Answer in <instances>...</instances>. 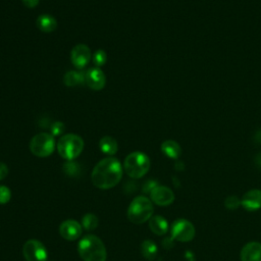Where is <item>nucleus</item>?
Here are the masks:
<instances>
[{
	"instance_id": "1",
	"label": "nucleus",
	"mask_w": 261,
	"mask_h": 261,
	"mask_svg": "<svg viewBox=\"0 0 261 261\" xmlns=\"http://www.w3.org/2000/svg\"><path fill=\"white\" fill-rule=\"evenodd\" d=\"M123 167L118 159L107 157L100 160L94 167L91 179L93 185L102 190H108L115 187L122 177Z\"/></svg>"
},
{
	"instance_id": "2",
	"label": "nucleus",
	"mask_w": 261,
	"mask_h": 261,
	"mask_svg": "<svg viewBox=\"0 0 261 261\" xmlns=\"http://www.w3.org/2000/svg\"><path fill=\"white\" fill-rule=\"evenodd\" d=\"M77 251L84 261H106V249L96 236H85L79 243Z\"/></svg>"
},
{
	"instance_id": "3",
	"label": "nucleus",
	"mask_w": 261,
	"mask_h": 261,
	"mask_svg": "<svg viewBox=\"0 0 261 261\" xmlns=\"http://www.w3.org/2000/svg\"><path fill=\"white\" fill-rule=\"evenodd\" d=\"M149 157L140 151H135L128 154L123 162V169L125 173L132 178H141L150 169Z\"/></svg>"
},
{
	"instance_id": "4",
	"label": "nucleus",
	"mask_w": 261,
	"mask_h": 261,
	"mask_svg": "<svg viewBox=\"0 0 261 261\" xmlns=\"http://www.w3.org/2000/svg\"><path fill=\"white\" fill-rule=\"evenodd\" d=\"M126 214L128 220L136 224L149 220L153 214V205L151 200L145 196L136 197L130 202Z\"/></svg>"
},
{
	"instance_id": "5",
	"label": "nucleus",
	"mask_w": 261,
	"mask_h": 261,
	"mask_svg": "<svg viewBox=\"0 0 261 261\" xmlns=\"http://www.w3.org/2000/svg\"><path fill=\"white\" fill-rule=\"evenodd\" d=\"M84 140L75 134L63 135L57 143L59 155L66 160L75 159L84 149Z\"/></svg>"
},
{
	"instance_id": "6",
	"label": "nucleus",
	"mask_w": 261,
	"mask_h": 261,
	"mask_svg": "<svg viewBox=\"0 0 261 261\" xmlns=\"http://www.w3.org/2000/svg\"><path fill=\"white\" fill-rule=\"evenodd\" d=\"M55 149L54 136L49 133H40L30 142V150L37 157H48Z\"/></svg>"
},
{
	"instance_id": "7",
	"label": "nucleus",
	"mask_w": 261,
	"mask_h": 261,
	"mask_svg": "<svg viewBox=\"0 0 261 261\" xmlns=\"http://www.w3.org/2000/svg\"><path fill=\"white\" fill-rule=\"evenodd\" d=\"M195 227L187 219H176L171 225V237L178 242H190L195 237Z\"/></svg>"
},
{
	"instance_id": "8",
	"label": "nucleus",
	"mask_w": 261,
	"mask_h": 261,
	"mask_svg": "<svg viewBox=\"0 0 261 261\" xmlns=\"http://www.w3.org/2000/svg\"><path fill=\"white\" fill-rule=\"evenodd\" d=\"M22 254L27 261H46L47 250L44 245L37 240H29L22 247Z\"/></svg>"
},
{
	"instance_id": "9",
	"label": "nucleus",
	"mask_w": 261,
	"mask_h": 261,
	"mask_svg": "<svg viewBox=\"0 0 261 261\" xmlns=\"http://www.w3.org/2000/svg\"><path fill=\"white\" fill-rule=\"evenodd\" d=\"M91 57V50L85 44L75 45L70 52L71 63L79 69L84 68L90 62Z\"/></svg>"
},
{
	"instance_id": "10",
	"label": "nucleus",
	"mask_w": 261,
	"mask_h": 261,
	"mask_svg": "<svg viewBox=\"0 0 261 261\" xmlns=\"http://www.w3.org/2000/svg\"><path fill=\"white\" fill-rule=\"evenodd\" d=\"M85 82L87 86L95 91L102 90L106 83V77L100 67H92L86 71Z\"/></svg>"
},
{
	"instance_id": "11",
	"label": "nucleus",
	"mask_w": 261,
	"mask_h": 261,
	"mask_svg": "<svg viewBox=\"0 0 261 261\" xmlns=\"http://www.w3.org/2000/svg\"><path fill=\"white\" fill-rule=\"evenodd\" d=\"M83 226L73 219L64 220L59 226L60 236L67 241H75L82 234Z\"/></svg>"
},
{
	"instance_id": "12",
	"label": "nucleus",
	"mask_w": 261,
	"mask_h": 261,
	"mask_svg": "<svg viewBox=\"0 0 261 261\" xmlns=\"http://www.w3.org/2000/svg\"><path fill=\"white\" fill-rule=\"evenodd\" d=\"M151 200L159 206H168L174 201L173 192L164 186H156L151 192Z\"/></svg>"
},
{
	"instance_id": "13",
	"label": "nucleus",
	"mask_w": 261,
	"mask_h": 261,
	"mask_svg": "<svg viewBox=\"0 0 261 261\" xmlns=\"http://www.w3.org/2000/svg\"><path fill=\"white\" fill-rule=\"evenodd\" d=\"M241 205L248 211H255L261 208V190H250L241 199Z\"/></svg>"
},
{
	"instance_id": "14",
	"label": "nucleus",
	"mask_w": 261,
	"mask_h": 261,
	"mask_svg": "<svg viewBox=\"0 0 261 261\" xmlns=\"http://www.w3.org/2000/svg\"><path fill=\"white\" fill-rule=\"evenodd\" d=\"M241 261H261V243L250 242L241 251Z\"/></svg>"
},
{
	"instance_id": "15",
	"label": "nucleus",
	"mask_w": 261,
	"mask_h": 261,
	"mask_svg": "<svg viewBox=\"0 0 261 261\" xmlns=\"http://www.w3.org/2000/svg\"><path fill=\"white\" fill-rule=\"evenodd\" d=\"M36 25L44 33H51L56 30L57 21L56 18L50 14H41L37 17Z\"/></svg>"
},
{
	"instance_id": "16",
	"label": "nucleus",
	"mask_w": 261,
	"mask_h": 261,
	"mask_svg": "<svg viewBox=\"0 0 261 261\" xmlns=\"http://www.w3.org/2000/svg\"><path fill=\"white\" fill-rule=\"evenodd\" d=\"M149 227L157 236H163L168 230V223L162 216L155 215L149 219Z\"/></svg>"
},
{
	"instance_id": "17",
	"label": "nucleus",
	"mask_w": 261,
	"mask_h": 261,
	"mask_svg": "<svg viewBox=\"0 0 261 261\" xmlns=\"http://www.w3.org/2000/svg\"><path fill=\"white\" fill-rule=\"evenodd\" d=\"M162 153L171 159H177L181 153L180 146L173 140H166L161 144Z\"/></svg>"
},
{
	"instance_id": "18",
	"label": "nucleus",
	"mask_w": 261,
	"mask_h": 261,
	"mask_svg": "<svg viewBox=\"0 0 261 261\" xmlns=\"http://www.w3.org/2000/svg\"><path fill=\"white\" fill-rule=\"evenodd\" d=\"M100 150L107 155H114L118 150V145L115 139L110 136H104L99 141Z\"/></svg>"
},
{
	"instance_id": "19",
	"label": "nucleus",
	"mask_w": 261,
	"mask_h": 261,
	"mask_svg": "<svg viewBox=\"0 0 261 261\" xmlns=\"http://www.w3.org/2000/svg\"><path fill=\"white\" fill-rule=\"evenodd\" d=\"M157 251H158V248H157L156 244L151 240H146L141 245L142 255L147 260H150V261L154 260L155 257L157 256Z\"/></svg>"
},
{
	"instance_id": "20",
	"label": "nucleus",
	"mask_w": 261,
	"mask_h": 261,
	"mask_svg": "<svg viewBox=\"0 0 261 261\" xmlns=\"http://www.w3.org/2000/svg\"><path fill=\"white\" fill-rule=\"evenodd\" d=\"M85 80V75L76 70H69L63 76V83L67 87H75L83 83Z\"/></svg>"
},
{
	"instance_id": "21",
	"label": "nucleus",
	"mask_w": 261,
	"mask_h": 261,
	"mask_svg": "<svg viewBox=\"0 0 261 261\" xmlns=\"http://www.w3.org/2000/svg\"><path fill=\"white\" fill-rule=\"evenodd\" d=\"M98 225V217L93 213H87L82 218V226L86 230H93Z\"/></svg>"
},
{
	"instance_id": "22",
	"label": "nucleus",
	"mask_w": 261,
	"mask_h": 261,
	"mask_svg": "<svg viewBox=\"0 0 261 261\" xmlns=\"http://www.w3.org/2000/svg\"><path fill=\"white\" fill-rule=\"evenodd\" d=\"M106 60H107V54L102 49L97 50L93 55V61H94V64L96 65V67H100V66L104 65L106 63Z\"/></svg>"
},
{
	"instance_id": "23",
	"label": "nucleus",
	"mask_w": 261,
	"mask_h": 261,
	"mask_svg": "<svg viewBox=\"0 0 261 261\" xmlns=\"http://www.w3.org/2000/svg\"><path fill=\"white\" fill-rule=\"evenodd\" d=\"M224 204L227 209L233 210V209H237L239 206H241V200L237 196H228L225 199Z\"/></svg>"
},
{
	"instance_id": "24",
	"label": "nucleus",
	"mask_w": 261,
	"mask_h": 261,
	"mask_svg": "<svg viewBox=\"0 0 261 261\" xmlns=\"http://www.w3.org/2000/svg\"><path fill=\"white\" fill-rule=\"evenodd\" d=\"M11 198V192L6 186H0V204H6Z\"/></svg>"
},
{
	"instance_id": "25",
	"label": "nucleus",
	"mask_w": 261,
	"mask_h": 261,
	"mask_svg": "<svg viewBox=\"0 0 261 261\" xmlns=\"http://www.w3.org/2000/svg\"><path fill=\"white\" fill-rule=\"evenodd\" d=\"M50 129H51V135H53V136H59V135H61V134L63 133V130H64V124H63L62 122H60V121H55V122L51 125Z\"/></svg>"
},
{
	"instance_id": "26",
	"label": "nucleus",
	"mask_w": 261,
	"mask_h": 261,
	"mask_svg": "<svg viewBox=\"0 0 261 261\" xmlns=\"http://www.w3.org/2000/svg\"><path fill=\"white\" fill-rule=\"evenodd\" d=\"M7 174H8V168H7L6 164L0 162V180L5 178Z\"/></svg>"
},
{
	"instance_id": "27",
	"label": "nucleus",
	"mask_w": 261,
	"mask_h": 261,
	"mask_svg": "<svg viewBox=\"0 0 261 261\" xmlns=\"http://www.w3.org/2000/svg\"><path fill=\"white\" fill-rule=\"evenodd\" d=\"M23 5L28 8H34L39 4L40 0H21Z\"/></svg>"
},
{
	"instance_id": "28",
	"label": "nucleus",
	"mask_w": 261,
	"mask_h": 261,
	"mask_svg": "<svg viewBox=\"0 0 261 261\" xmlns=\"http://www.w3.org/2000/svg\"><path fill=\"white\" fill-rule=\"evenodd\" d=\"M255 161H256L257 165H259V166L261 167V153H260V154H258V155L256 156V158H255Z\"/></svg>"
}]
</instances>
